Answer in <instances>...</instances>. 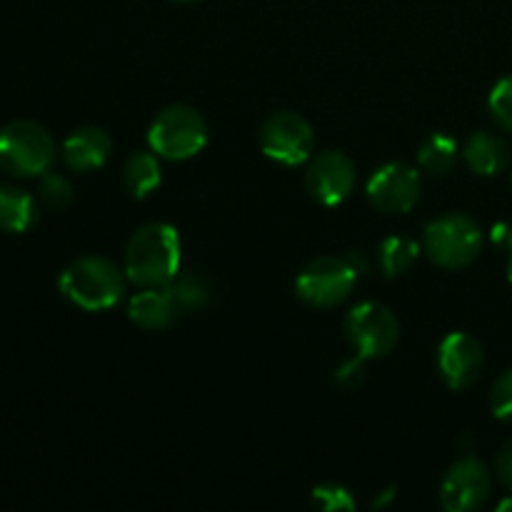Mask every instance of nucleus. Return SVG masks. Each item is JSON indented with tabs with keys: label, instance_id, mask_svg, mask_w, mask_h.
I'll use <instances>...</instances> for the list:
<instances>
[{
	"label": "nucleus",
	"instance_id": "6",
	"mask_svg": "<svg viewBox=\"0 0 512 512\" xmlns=\"http://www.w3.org/2000/svg\"><path fill=\"white\" fill-rule=\"evenodd\" d=\"M358 275V268L350 263V258L325 255V258H315L313 263L300 270L298 280H295V293L303 303L313 305V308H338L353 295Z\"/></svg>",
	"mask_w": 512,
	"mask_h": 512
},
{
	"label": "nucleus",
	"instance_id": "9",
	"mask_svg": "<svg viewBox=\"0 0 512 512\" xmlns=\"http://www.w3.org/2000/svg\"><path fill=\"white\" fill-rule=\"evenodd\" d=\"M493 490V478L483 460L460 458L450 465L440 483V505L445 512H473L483 508Z\"/></svg>",
	"mask_w": 512,
	"mask_h": 512
},
{
	"label": "nucleus",
	"instance_id": "12",
	"mask_svg": "<svg viewBox=\"0 0 512 512\" xmlns=\"http://www.w3.org/2000/svg\"><path fill=\"white\" fill-rule=\"evenodd\" d=\"M485 365L483 345L470 333L445 335L438 348V373L450 390H465L480 378Z\"/></svg>",
	"mask_w": 512,
	"mask_h": 512
},
{
	"label": "nucleus",
	"instance_id": "27",
	"mask_svg": "<svg viewBox=\"0 0 512 512\" xmlns=\"http://www.w3.org/2000/svg\"><path fill=\"white\" fill-rule=\"evenodd\" d=\"M490 238H493V243L498 245V248L503 250H512V223H498L493 228V233H490Z\"/></svg>",
	"mask_w": 512,
	"mask_h": 512
},
{
	"label": "nucleus",
	"instance_id": "23",
	"mask_svg": "<svg viewBox=\"0 0 512 512\" xmlns=\"http://www.w3.org/2000/svg\"><path fill=\"white\" fill-rule=\"evenodd\" d=\"M490 410L503 423H512V368L495 380L493 393H490Z\"/></svg>",
	"mask_w": 512,
	"mask_h": 512
},
{
	"label": "nucleus",
	"instance_id": "14",
	"mask_svg": "<svg viewBox=\"0 0 512 512\" xmlns=\"http://www.w3.org/2000/svg\"><path fill=\"white\" fill-rule=\"evenodd\" d=\"M180 310L175 305L173 293L168 285H158V288H140L130 298L128 318L143 330H165L178 320Z\"/></svg>",
	"mask_w": 512,
	"mask_h": 512
},
{
	"label": "nucleus",
	"instance_id": "5",
	"mask_svg": "<svg viewBox=\"0 0 512 512\" xmlns=\"http://www.w3.org/2000/svg\"><path fill=\"white\" fill-rule=\"evenodd\" d=\"M423 248L435 265L448 270L473 263L483 248V230L470 215L448 213L430 220L423 230Z\"/></svg>",
	"mask_w": 512,
	"mask_h": 512
},
{
	"label": "nucleus",
	"instance_id": "30",
	"mask_svg": "<svg viewBox=\"0 0 512 512\" xmlns=\"http://www.w3.org/2000/svg\"><path fill=\"white\" fill-rule=\"evenodd\" d=\"M175 3H198V0H175Z\"/></svg>",
	"mask_w": 512,
	"mask_h": 512
},
{
	"label": "nucleus",
	"instance_id": "15",
	"mask_svg": "<svg viewBox=\"0 0 512 512\" xmlns=\"http://www.w3.org/2000/svg\"><path fill=\"white\" fill-rule=\"evenodd\" d=\"M463 158L473 173L493 178V175H500L508 168L510 148L500 135L488 133V130H478L465 143Z\"/></svg>",
	"mask_w": 512,
	"mask_h": 512
},
{
	"label": "nucleus",
	"instance_id": "1",
	"mask_svg": "<svg viewBox=\"0 0 512 512\" xmlns=\"http://www.w3.org/2000/svg\"><path fill=\"white\" fill-rule=\"evenodd\" d=\"M180 235L168 223H145L130 235L125 248V275L140 288L170 285L180 273Z\"/></svg>",
	"mask_w": 512,
	"mask_h": 512
},
{
	"label": "nucleus",
	"instance_id": "25",
	"mask_svg": "<svg viewBox=\"0 0 512 512\" xmlns=\"http://www.w3.org/2000/svg\"><path fill=\"white\" fill-rule=\"evenodd\" d=\"M365 380V360L360 358H353L348 360L345 365H340L338 370H335V385L343 390H355L358 385H363Z\"/></svg>",
	"mask_w": 512,
	"mask_h": 512
},
{
	"label": "nucleus",
	"instance_id": "10",
	"mask_svg": "<svg viewBox=\"0 0 512 512\" xmlns=\"http://www.w3.org/2000/svg\"><path fill=\"white\" fill-rule=\"evenodd\" d=\"M368 200L388 215L410 213L423 195V178L413 165L388 163L368 180Z\"/></svg>",
	"mask_w": 512,
	"mask_h": 512
},
{
	"label": "nucleus",
	"instance_id": "18",
	"mask_svg": "<svg viewBox=\"0 0 512 512\" xmlns=\"http://www.w3.org/2000/svg\"><path fill=\"white\" fill-rule=\"evenodd\" d=\"M168 288L170 293H173L180 315H193L208 308L210 285L208 280H205L200 273H195V270L178 273L173 280H170Z\"/></svg>",
	"mask_w": 512,
	"mask_h": 512
},
{
	"label": "nucleus",
	"instance_id": "16",
	"mask_svg": "<svg viewBox=\"0 0 512 512\" xmlns=\"http://www.w3.org/2000/svg\"><path fill=\"white\" fill-rule=\"evenodd\" d=\"M38 223V203L25 190L0 185V230L5 233H28Z\"/></svg>",
	"mask_w": 512,
	"mask_h": 512
},
{
	"label": "nucleus",
	"instance_id": "19",
	"mask_svg": "<svg viewBox=\"0 0 512 512\" xmlns=\"http://www.w3.org/2000/svg\"><path fill=\"white\" fill-rule=\"evenodd\" d=\"M418 163L425 173L445 175L458 163V143L448 133H433L418 150Z\"/></svg>",
	"mask_w": 512,
	"mask_h": 512
},
{
	"label": "nucleus",
	"instance_id": "26",
	"mask_svg": "<svg viewBox=\"0 0 512 512\" xmlns=\"http://www.w3.org/2000/svg\"><path fill=\"white\" fill-rule=\"evenodd\" d=\"M495 473H498L500 483L512 490V438L500 448L498 458H495Z\"/></svg>",
	"mask_w": 512,
	"mask_h": 512
},
{
	"label": "nucleus",
	"instance_id": "11",
	"mask_svg": "<svg viewBox=\"0 0 512 512\" xmlns=\"http://www.w3.org/2000/svg\"><path fill=\"white\" fill-rule=\"evenodd\" d=\"M355 165L340 150H325L310 158L308 173H305V188H308L310 198L320 205H333L345 203L350 193L355 190Z\"/></svg>",
	"mask_w": 512,
	"mask_h": 512
},
{
	"label": "nucleus",
	"instance_id": "21",
	"mask_svg": "<svg viewBox=\"0 0 512 512\" xmlns=\"http://www.w3.org/2000/svg\"><path fill=\"white\" fill-rule=\"evenodd\" d=\"M38 198L40 203L48 205L53 210H65L70 203H73L75 193H73V185L65 175L58 173H45L40 175V185H38Z\"/></svg>",
	"mask_w": 512,
	"mask_h": 512
},
{
	"label": "nucleus",
	"instance_id": "7",
	"mask_svg": "<svg viewBox=\"0 0 512 512\" xmlns=\"http://www.w3.org/2000/svg\"><path fill=\"white\" fill-rule=\"evenodd\" d=\"M343 333L350 348L363 360L385 358L400 340V323L393 310L383 303H360L345 315Z\"/></svg>",
	"mask_w": 512,
	"mask_h": 512
},
{
	"label": "nucleus",
	"instance_id": "28",
	"mask_svg": "<svg viewBox=\"0 0 512 512\" xmlns=\"http://www.w3.org/2000/svg\"><path fill=\"white\" fill-rule=\"evenodd\" d=\"M498 510H500V512H512V495H510V498H505L503 503L498 505Z\"/></svg>",
	"mask_w": 512,
	"mask_h": 512
},
{
	"label": "nucleus",
	"instance_id": "22",
	"mask_svg": "<svg viewBox=\"0 0 512 512\" xmlns=\"http://www.w3.org/2000/svg\"><path fill=\"white\" fill-rule=\"evenodd\" d=\"M488 108L495 123L512 133V75H508V78H503L495 85L493 93H490Z\"/></svg>",
	"mask_w": 512,
	"mask_h": 512
},
{
	"label": "nucleus",
	"instance_id": "2",
	"mask_svg": "<svg viewBox=\"0 0 512 512\" xmlns=\"http://www.w3.org/2000/svg\"><path fill=\"white\" fill-rule=\"evenodd\" d=\"M128 283L125 268L118 263L103 255H85L60 273L58 288L78 308L100 313L123 300Z\"/></svg>",
	"mask_w": 512,
	"mask_h": 512
},
{
	"label": "nucleus",
	"instance_id": "8",
	"mask_svg": "<svg viewBox=\"0 0 512 512\" xmlns=\"http://www.w3.org/2000/svg\"><path fill=\"white\" fill-rule=\"evenodd\" d=\"M260 150L283 165H303L313 158L315 130L293 110H278L260 128Z\"/></svg>",
	"mask_w": 512,
	"mask_h": 512
},
{
	"label": "nucleus",
	"instance_id": "17",
	"mask_svg": "<svg viewBox=\"0 0 512 512\" xmlns=\"http://www.w3.org/2000/svg\"><path fill=\"white\" fill-rule=\"evenodd\" d=\"M123 183L133 198H148L150 193H155L163 183L158 155L153 150L150 153H145V150L130 153L123 163Z\"/></svg>",
	"mask_w": 512,
	"mask_h": 512
},
{
	"label": "nucleus",
	"instance_id": "4",
	"mask_svg": "<svg viewBox=\"0 0 512 512\" xmlns=\"http://www.w3.org/2000/svg\"><path fill=\"white\" fill-rule=\"evenodd\" d=\"M208 143V123L190 105H168L148 128V145L158 158L190 160Z\"/></svg>",
	"mask_w": 512,
	"mask_h": 512
},
{
	"label": "nucleus",
	"instance_id": "24",
	"mask_svg": "<svg viewBox=\"0 0 512 512\" xmlns=\"http://www.w3.org/2000/svg\"><path fill=\"white\" fill-rule=\"evenodd\" d=\"M313 505L318 510H328V512L355 508V503H353V498H350L348 490L340 488V485H333V483L318 485V488L313 490Z\"/></svg>",
	"mask_w": 512,
	"mask_h": 512
},
{
	"label": "nucleus",
	"instance_id": "29",
	"mask_svg": "<svg viewBox=\"0 0 512 512\" xmlns=\"http://www.w3.org/2000/svg\"><path fill=\"white\" fill-rule=\"evenodd\" d=\"M508 278H510V283H512V250H510V260H508Z\"/></svg>",
	"mask_w": 512,
	"mask_h": 512
},
{
	"label": "nucleus",
	"instance_id": "13",
	"mask_svg": "<svg viewBox=\"0 0 512 512\" xmlns=\"http://www.w3.org/2000/svg\"><path fill=\"white\" fill-rule=\"evenodd\" d=\"M113 153V140L98 125H83L73 130L63 143V160L75 173H90L108 163Z\"/></svg>",
	"mask_w": 512,
	"mask_h": 512
},
{
	"label": "nucleus",
	"instance_id": "3",
	"mask_svg": "<svg viewBox=\"0 0 512 512\" xmlns=\"http://www.w3.org/2000/svg\"><path fill=\"white\" fill-rule=\"evenodd\" d=\"M55 140L35 120H13L0 128V168L15 178H40L55 163Z\"/></svg>",
	"mask_w": 512,
	"mask_h": 512
},
{
	"label": "nucleus",
	"instance_id": "20",
	"mask_svg": "<svg viewBox=\"0 0 512 512\" xmlns=\"http://www.w3.org/2000/svg\"><path fill=\"white\" fill-rule=\"evenodd\" d=\"M418 243L405 235H393V238H385L378 248V263L380 270L385 273V278H395V275H403L413 268V263L418 260Z\"/></svg>",
	"mask_w": 512,
	"mask_h": 512
}]
</instances>
